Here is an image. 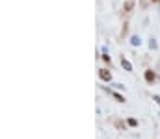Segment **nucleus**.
<instances>
[{"label":"nucleus","mask_w":160,"mask_h":139,"mask_svg":"<svg viewBox=\"0 0 160 139\" xmlns=\"http://www.w3.org/2000/svg\"><path fill=\"white\" fill-rule=\"evenodd\" d=\"M99 74H101V78H102V80H110V72H108V71H104V69H102Z\"/></svg>","instance_id":"f257e3e1"},{"label":"nucleus","mask_w":160,"mask_h":139,"mask_svg":"<svg viewBox=\"0 0 160 139\" xmlns=\"http://www.w3.org/2000/svg\"><path fill=\"white\" fill-rule=\"evenodd\" d=\"M145 80H147V82H153V80H155V74H153V71H147V72H145Z\"/></svg>","instance_id":"f03ea898"},{"label":"nucleus","mask_w":160,"mask_h":139,"mask_svg":"<svg viewBox=\"0 0 160 139\" xmlns=\"http://www.w3.org/2000/svg\"><path fill=\"white\" fill-rule=\"evenodd\" d=\"M128 124H130V126H136V124H138V121H136V119H128Z\"/></svg>","instance_id":"7ed1b4c3"}]
</instances>
